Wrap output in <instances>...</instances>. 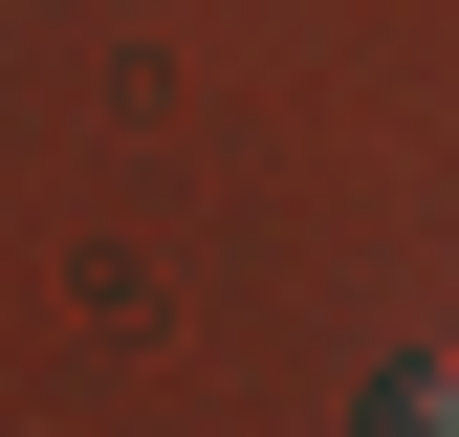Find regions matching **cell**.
<instances>
[{
  "label": "cell",
  "instance_id": "6da1fadb",
  "mask_svg": "<svg viewBox=\"0 0 459 437\" xmlns=\"http://www.w3.org/2000/svg\"><path fill=\"white\" fill-rule=\"evenodd\" d=\"M351 437H459V350H416V372H394V394L351 416Z\"/></svg>",
  "mask_w": 459,
  "mask_h": 437
}]
</instances>
